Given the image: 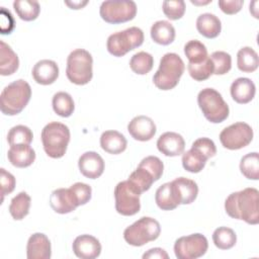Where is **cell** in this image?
<instances>
[{
    "label": "cell",
    "mask_w": 259,
    "mask_h": 259,
    "mask_svg": "<svg viewBox=\"0 0 259 259\" xmlns=\"http://www.w3.org/2000/svg\"><path fill=\"white\" fill-rule=\"evenodd\" d=\"M32 138L33 135L31 130L23 124H18L11 127L7 134V142L10 147L15 145H29Z\"/></svg>",
    "instance_id": "obj_37"
},
{
    "label": "cell",
    "mask_w": 259,
    "mask_h": 259,
    "mask_svg": "<svg viewBox=\"0 0 259 259\" xmlns=\"http://www.w3.org/2000/svg\"><path fill=\"white\" fill-rule=\"evenodd\" d=\"M188 73L195 81H204L213 74V66L209 57L199 64H190L187 66Z\"/></svg>",
    "instance_id": "obj_39"
},
{
    "label": "cell",
    "mask_w": 259,
    "mask_h": 259,
    "mask_svg": "<svg viewBox=\"0 0 259 259\" xmlns=\"http://www.w3.org/2000/svg\"><path fill=\"white\" fill-rule=\"evenodd\" d=\"M241 173L248 179H259V155L257 152L246 154L240 161Z\"/></svg>",
    "instance_id": "obj_33"
},
{
    "label": "cell",
    "mask_w": 259,
    "mask_h": 259,
    "mask_svg": "<svg viewBox=\"0 0 259 259\" xmlns=\"http://www.w3.org/2000/svg\"><path fill=\"white\" fill-rule=\"evenodd\" d=\"M157 148L165 156L175 157L184 152L185 141L178 133L166 132L159 137L157 141Z\"/></svg>",
    "instance_id": "obj_19"
},
{
    "label": "cell",
    "mask_w": 259,
    "mask_h": 259,
    "mask_svg": "<svg viewBox=\"0 0 259 259\" xmlns=\"http://www.w3.org/2000/svg\"><path fill=\"white\" fill-rule=\"evenodd\" d=\"M207 160L200 152L190 148L182 156V166L188 172L198 173L204 168Z\"/></svg>",
    "instance_id": "obj_31"
},
{
    "label": "cell",
    "mask_w": 259,
    "mask_h": 259,
    "mask_svg": "<svg viewBox=\"0 0 259 259\" xmlns=\"http://www.w3.org/2000/svg\"><path fill=\"white\" fill-rule=\"evenodd\" d=\"M26 256L28 259H50L52 246L47 235L42 233L32 234L26 245Z\"/></svg>",
    "instance_id": "obj_18"
},
{
    "label": "cell",
    "mask_w": 259,
    "mask_h": 259,
    "mask_svg": "<svg viewBox=\"0 0 259 259\" xmlns=\"http://www.w3.org/2000/svg\"><path fill=\"white\" fill-rule=\"evenodd\" d=\"M130 135L137 141H150L156 134V124L152 118L146 115L135 116L127 124Z\"/></svg>",
    "instance_id": "obj_16"
},
{
    "label": "cell",
    "mask_w": 259,
    "mask_h": 259,
    "mask_svg": "<svg viewBox=\"0 0 259 259\" xmlns=\"http://www.w3.org/2000/svg\"><path fill=\"white\" fill-rule=\"evenodd\" d=\"M209 59L211 60L213 66V74L215 75H225L232 68V58L231 55L224 51L213 52Z\"/></svg>",
    "instance_id": "obj_40"
},
{
    "label": "cell",
    "mask_w": 259,
    "mask_h": 259,
    "mask_svg": "<svg viewBox=\"0 0 259 259\" xmlns=\"http://www.w3.org/2000/svg\"><path fill=\"white\" fill-rule=\"evenodd\" d=\"M171 183V189L177 204H190L198 194V186L194 180L178 177Z\"/></svg>",
    "instance_id": "obj_13"
},
{
    "label": "cell",
    "mask_w": 259,
    "mask_h": 259,
    "mask_svg": "<svg viewBox=\"0 0 259 259\" xmlns=\"http://www.w3.org/2000/svg\"><path fill=\"white\" fill-rule=\"evenodd\" d=\"M212 241L217 248L221 250H228L235 246L237 242V235L231 228L219 227L212 233Z\"/></svg>",
    "instance_id": "obj_32"
},
{
    "label": "cell",
    "mask_w": 259,
    "mask_h": 259,
    "mask_svg": "<svg viewBox=\"0 0 259 259\" xmlns=\"http://www.w3.org/2000/svg\"><path fill=\"white\" fill-rule=\"evenodd\" d=\"M191 148L200 152L207 159L213 157L217 154V147H215L213 141L208 138H199V139L195 140L192 143Z\"/></svg>",
    "instance_id": "obj_43"
},
{
    "label": "cell",
    "mask_w": 259,
    "mask_h": 259,
    "mask_svg": "<svg viewBox=\"0 0 259 259\" xmlns=\"http://www.w3.org/2000/svg\"><path fill=\"white\" fill-rule=\"evenodd\" d=\"M198 32L207 38L217 37L222 29V23L218 16L212 13H202L196 19Z\"/></svg>",
    "instance_id": "obj_24"
},
{
    "label": "cell",
    "mask_w": 259,
    "mask_h": 259,
    "mask_svg": "<svg viewBox=\"0 0 259 259\" xmlns=\"http://www.w3.org/2000/svg\"><path fill=\"white\" fill-rule=\"evenodd\" d=\"M253 140L252 127L243 121L235 122L225 127L220 134V141L224 148L239 150L248 146Z\"/></svg>",
    "instance_id": "obj_12"
},
{
    "label": "cell",
    "mask_w": 259,
    "mask_h": 259,
    "mask_svg": "<svg viewBox=\"0 0 259 259\" xmlns=\"http://www.w3.org/2000/svg\"><path fill=\"white\" fill-rule=\"evenodd\" d=\"M259 191L254 187L231 193L225 201L226 212L233 219L242 220L250 225L259 223Z\"/></svg>",
    "instance_id": "obj_1"
},
{
    "label": "cell",
    "mask_w": 259,
    "mask_h": 259,
    "mask_svg": "<svg viewBox=\"0 0 259 259\" xmlns=\"http://www.w3.org/2000/svg\"><path fill=\"white\" fill-rule=\"evenodd\" d=\"M0 183H1V203L6 194L11 193L15 188V177L4 168L0 169Z\"/></svg>",
    "instance_id": "obj_45"
},
{
    "label": "cell",
    "mask_w": 259,
    "mask_h": 259,
    "mask_svg": "<svg viewBox=\"0 0 259 259\" xmlns=\"http://www.w3.org/2000/svg\"><path fill=\"white\" fill-rule=\"evenodd\" d=\"M70 188L74 192L79 205L86 204L91 199L92 189L90 185L83 182H76L73 185H71Z\"/></svg>",
    "instance_id": "obj_44"
},
{
    "label": "cell",
    "mask_w": 259,
    "mask_h": 259,
    "mask_svg": "<svg viewBox=\"0 0 259 259\" xmlns=\"http://www.w3.org/2000/svg\"><path fill=\"white\" fill-rule=\"evenodd\" d=\"M32 77L37 84H53L59 77V67L53 60H40L32 68Z\"/></svg>",
    "instance_id": "obj_20"
},
{
    "label": "cell",
    "mask_w": 259,
    "mask_h": 259,
    "mask_svg": "<svg viewBox=\"0 0 259 259\" xmlns=\"http://www.w3.org/2000/svg\"><path fill=\"white\" fill-rule=\"evenodd\" d=\"M184 70L185 65L180 56L175 53H167L160 60L159 68L153 76V82L161 90L173 89L178 84Z\"/></svg>",
    "instance_id": "obj_3"
},
{
    "label": "cell",
    "mask_w": 259,
    "mask_h": 259,
    "mask_svg": "<svg viewBox=\"0 0 259 259\" xmlns=\"http://www.w3.org/2000/svg\"><path fill=\"white\" fill-rule=\"evenodd\" d=\"M88 3L87 0L85 1H65V4L68 5L72 9H80L84 7Z\"/></svg>",
    "instance_id": "obj_49"
},
{
    "label": "cell",
    "mask_w": 259,
    "mask_h": 259,
    "mask_svg": "<svg viewBox=\"0 0 259 259\" xmlns=\"http://www.w3.org/2000/svg\"><path fill=\"white\" fill-rule=\"evenodd\" d=\"M184 54L190 64H199L208 57L206 47L197 39H191L185 44Z\"/></svg>",
    "instance_id": "obj_36"
},
{
    "label": "cell",
    "mask_w": 259,
    "mask_h": 259,
    "mask_svg": "<svg viewBox=\"0 0 259 259\" xmlns=\"http://www.w3.org/2000/svg\"><path fill=\"white\" fill-rule=\"evenodd\" d=\"M52 105L54 111L62 117H69L75 109V104L72 96L64 91L57 92L53 96Z\"/></svg>",
    "instance_id": "obj_29"
},
{
    "label": "cell",
    "mask_w": 259,
    "mask_h": 259,
    "mask_svg": "<svg viewBox=\"0 0 259 259\" xmlns=\"http://www.w3.org/2000/svg\"><path fill=\"white\" fill-rule=\"evenodd\" d=\"M30 202L31 198L25 191H21L16 194L11 199L9 204V212L11 217L15 221H20L24 219L29 212Z\"/></svg>",
    "instance_id": "obj_27"
},
{
    "label": "cell",
    "mask_w": 259,
    "mask_h": 259,
    "mask_svg": "<svg viewBox=\"0 0 259 259\" xmlns=\"http://www.w3.org/2000/svg\"><path fill=\"white\" fill-rule=\"evenodd\" d=\"M100 146L109 154H120L127 146L125 137L117 131H105L100 137Z\"/></svg>",
    "instance_id": "obj_23"
},
{
    "label": "cell",
    "mask_w": 259,
    "mask_h": 259,
    "mask_svg": "<svg viewBox=\"0 0 259 259\" xmlns=\"http://www.w3.org/2000/svg\"><path fill=\"white\" fill-rule=\"evenodd\" d=\"M74 254L81 259H94L101 253V244L91 235L78 236L72 245Z\"/></svg>",
    "instance_id": "obj_15"
},
{
    "label": "cell",
    "mask_w": 259,
    "mask_h": 259,
    "mask_svg": "<svg viewBox=\"0 0 259 259\" xmlns=\"http://www.w3.org/2000/svg\"><path fill=\"white\" fill-rule=\"evenodd\" d=\"M92 65L93 59L88 51L84 49L74 50L67 58V78L76 85L89 83L93 76Z\"/></svg>",
    "instance_id": "obj_5"
},
{
    "label": "cell",
    "mask_w": 259,
    "mask_h": 259,
    "mask_svg": "<svg viewBox=\"0 0 259 259\" xmlns=\"http://www.w3.org/2000/svg\"><path fill=\"white\" fill-rule=\"evenodd\" d=\"M31 97L30 85L18 79L8 84L0 95V109L5 115H16L27 105Z\"/></svg>",
    "instance_id": "obj_2"
},
{
    "label": "cell",
    "mask_w": 259,
    "mask_h": 259,
    "mask_svg": "<svg viewBox=\"0 0 259 259\" xmlns=\"http://www.w3.org/2000/svg\"><path fill=\"white\" fill-rule=\"evenodd\" d=\"M139 166L146 169L153 176L155 181H157L161 178L163 171H164L163 162L156 156H148V157L144 158L140 162Z\"/></svg>",
    "instance_id": "obj_42"
},
{
    "label": "cell",
    "mask_w": 259,
    "mask_h": 259,
    "mask_svg": "<svg viewBox=\"0 0 259 259\" xmlns=\"http://www.w3.org/2000/svg\"><path fill=\"white\" fill-rule=\"evenodd\" d=\"M162 9L169 19L177 20L185 12V2L183 0H166L162 4Z\"/></svg>",
    "instance_id": "obj_41"
},
{
    "label": "cell",
    "mask_w": 259,
    "mask_h": 259,
    "mask_svg": "<svg viewBox=\"0 0 259 259\" xmlns=\"http://www.w3.org/2000/svg\"><path fill=\"white\" fill-rule=\"evenodd\" d=\"M154 65V58L147 52H139L135 54L130 60V67L132 71L139 75L148 74Z\"/></svg>",
    "instance_id": "obj_34"
},
{
    "label": "cell",
    "mask_w": 259,
    "mask_h": 259,
    "mask_svg": "<svg viewBox=\"0 0 259 259\" xmlns=\"http://www.w3.org/2000/svg\"><path fill=\"white\" fill-rule=\"evenodd\" d=\"M230 91L232 98L237 103L246 104L254 98L256 93V87L251 79L240 77L233 81Z\"/></svg>",
    "instance_id": "obj_21"
},
{
    "label": "cell",
    "mask_w": 259,
    "mask_h": 259,
    "mask_svg": "<svg viewBox=\"0 0 259 259\" xmlns=\"http://www.w3.org/2000/svg\"><path fill=\"white\" fill-rule=\"evenodd\" d=\"M50 204L56 212L61 214L69 213L79 206L76 196L70 187L55 189L51 193Z\"/></svg>",
    "instance_id": "obj_14"
},
{
    "label": "cell",
    "mask_w": 259,
    "mask_h": 259,
    "mask_svg": "<svg viewBox=\"0 0 259 259\" xmlns=\"http://www.w3.org/2000/svg\"><path fill=\"white\" fill-rule=\"evenodd\" d=\"M99 13L107 23H122L135 18L137 4L132 0H107L101 3Z\"/></svg>",
    "instance_id": "obj_9"
},
{
    "label": "cell",
    "mask_w": 259,
    "mask_h": 259,
    "mask_svg": "<svg viewBox=\"0 0 259 259\" xmlns=\"http://www.w3.org/2000/svg\"><path fill=\"white\" fill-rule=\"evenodd\" d=\"M143 42V30L140 27L132 26L110 34L106 41V48L108 53L112 56L122 57L130 51L142 46Z\"/></svg>",
    "instance_id": "obj_8"
},
{
    "label": "cell",
    "mask_w": 259,
    "mask_h": 259,
    "mask_svg": "<svg viewBox=\"0 0 259 259\" xmlns=\"http://www.w3.org/2000/svg\"><path fill=\"white\" fill-rule=\"evenodd\" d=\"M7 158L14 167L25 168L34 162L35 152L29 145H15L8 150Z\"/></svg>",
    "instance_id": "obj_22"
},
{
    "label": "cell",
    "mask_w": 259,
    "mask_h": 259,
    "mask_svg": "<svg viewBox=\"0 0 259 259\" xmlns=\"http://www.w3.org/2000/svg\"><path fill=\"white\" fill-rule=\"evenodd\" d=\"M69 127L58 121L49 122L41 130L40 138L46 154L54 159L62 158L70 142Z\"/></svg>",
    "instance_id": "obj_4"
},
{
    "label": "cell",
    "mask_w": 259,
    "mask_h": 259,
    "mask_svg": "<svg viewBox=\"0 0 259 259\" xmlns=\"http://www.w3.org/2000/svg\"><path fill=\"white\" fill-rule=\"evenodd\" d=\"M244 4L243 0H220L219 6L226 14H235L239 12Z\"/></svg>",
    "instance_id": "obj_46"
},
{
    "label": "cell",
    "mask_w": 259,
    "mask_h": 259,
    "mask_svg": "<svg viewBox=\"0 0 259 259\" xmlns=\"http://www.w3.org/2000/svg\"><path fill=\"white\" fill-rule=\"evenodd\" d=\"M151 37L159 45H170L175 38V28L167 20H158L151 26Z\"/></svg>",
    "instance_id": "obj_26"
},
{
    "label": "cell",
    "mask_w": 259,
    "mask_h": 259,
    "mask_svg": "<svg viewBox=\"0 0 259 259\" xmlns=\"http://www.w3.org/2000/svg\"><path fill=\"white\" fill-rule=\"evenodd\" d=\"M19 67V60L15 52L5 41L0 40V74L12 75Z\"/></svg>",
    "instance_id": "obj_25"
},
{
    "label": "cell",
    "mask_w": 259,
    "mask_h": 259,
    "mask_svg": "<svg viewBox=\"0 0 259 259\" xmlns=\"http://www.w3.org/2000/svg\"><path fill=\"white\" fill-rule=\"evenodd\" d=\"M140 195L141 193L128 180L118 182L114 188L116 211L125 217L138 213L141 208Z\"/></svg>",
    "instance_id": "obj_10"
},
{
    "label": "cell",
    "mask_w": 259,
    "mask_h": 259,
    "mask_svg": "<svg viewBox=\"0 0 259 259\" xmlns=\"http://www.w3.org/2000/svg\"><path fill=\"white\" fill-rule=\"evenodd\" d=\"M1 31L7 25V33H10L14 27V20L9 10H6L4 7H1Z\"/></svg>",
    "instance_id": "obj_47"
},
{
    "label": "cell",
    "mask_w": 259,
    "mask_h": 259,
    "mask_svg": "<svg viewBox=\"0 0 259 259\" xmlns=\"http://www.w3.org/2000/svg\"><path fill=\"white\" fill-rule=\"evenodd\" d=\"M160 233L161 227L157 220L150 217H143L124 230L123 238L130 245L141 247L158 239Z\"/></svg>",
    "instance_id": "obj_7"
},
{
    "label": "cell",
    "mask_w": 259,
    "mask_h": 259,
    "mask_svg": "<svg viewBox=\"0 0 259 259\" xmlns=\"http://www.w3.org/2000/svg\"><path fill=\"white\" fill-rule=\"evenodd\" d=\"M208 248L207 239L199 233L178 238L174 244V253L178 259H196L203 256Z\"/></svg>",
    "instance_id": "obj_11"
},
{
    "label": "cell",
    "mask_w": 259,
    "mask_h": 259,
    "mask_svg": "<svg viewBox=\"0 0 259 259\" xmlns=\"http://www.w3.org/2000/svg\"><path fill=\"white\" fill-rule=\"evenodd\" d=\"M78 167L82 175L90 179H96L100 177L104 171V161L98 153L89 151L80 156Z\"/></svg>",
    "instance_id": "obj_17"
},
{
    "label": "cell",
    "mask_w": 259,
    "mask_h": 259,
    "mask_svg": "<svg viewBox=\"0 0 259 259\" xmlns=\"http://www.w3.org/2000/svg\"><path fill=\"white\" fill-rule=\"evenodd\" d=\"M127 180L138 189L141 194L149 190L152 184L155 182L153 176L146 169L140 166H138V168L132 172Z\"/></svg>",
    "instance_id": "obj_38"
},
{
    "label": "cell",
    "mask_w": 259,
    "mask_h": 259,
    "mask_svg": "<svg viewBox=\"0 0 259 259\" xmlns=\"http://www.w3.org/2000/svg\"><path fill=\"white\" fill-rule=\"evenodd\" d=\"M13 8L20 19L24 21H32L37 18L40 7L37 1L31 0H15Z\"/></svg>",
    "instance_id": "obj_30"
},
{
    "label": "cell",
    "mask_w": 259,
    "mask_h": 259,
    "mask_svg": "<svg viewBox=\"0 0 259 259\" xmlns=\"http://www.w3.org/2000/svg\"><path fill=\"white\" fill-rule=\"evenodd\" d=\"M169 256L167 254V252L162 249V248H152L150 250H148L146 253H144L143 258H160V259H167Z\"/></svg>",
    "instance_id": "obj_48"
},
{
    "label": "cell",
    "mask_w": 259,
    "mask_h": 259,
    "mask_svg": "<svg viewBox=\"0 0 259 259\" xmlns=\"http://www.w3.org/2000/svg\"><path fill=\"white\" fill-rule=\"evenodd\" d=\"M197 103L204 117L212 123H220L229 116V105L222 94L213 88L200 90L197 95Z\"/></svg>",
    "instance_id": "obj_6"
},
{
    "label": "cell",
    "mask_w": 259,
    "mask_h": 259,
    "mask_svg": "<svg viewBox=\"0 0 259 259\" xmlns=\"http://www.w3.org/2000/svg\"><path fill=\"white\" fill-rule=\"evenodd\" d=\"M259 65L257 53L250 47H243L237 54L238 69L245 73L254 72Z\"/></svg>",
    "instance_id": "obj_28"
},
{
    "label": "cell",
    "mask_w": 259,
    "mask_h": 259,
    "mask_svg": "<svg viewBox=\"0 0 259 259\" xmlns=\"http://www.w3.org/2000/svg\"><path fill=\"white\" fill-rule=\"evenodd\" d=\"M155 201L162 210H172L178 206L173 196L170 182H166L162 184L156 190Z\"/></svg>",
    "instance_id": "obj_35"
}]
</instances>
